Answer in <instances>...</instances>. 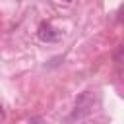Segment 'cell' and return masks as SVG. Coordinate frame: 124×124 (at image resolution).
Returning <instances> with one entry per match:
<instances>
[{"label": "cell", "instance_id": "cell-2", "mask_svg": "<svg viewBox=\"0 0 124 124\" xmlns=\"http://www.w3.org/2000/svg\"><path fill=\"white\" fill-rule=\"evenodd\" d=\"M37 37H39L43 43H54V41H58L60 33H58L56 29H52L48 23H41L39 29H37Z\"/></svg>", "mask_w": 124, "mask_h": 124}, {"label": "cell", "instance_id": "cell-3", "mask_svg": "<svg viewBox=\"0 0 124 124\" xmlns=\"http://www.w3.org/2000/svg\"><path fill=\"white\" fill-rule=\"evenodd\" d=\"M62 2H66V4H70V2H72V0H62Z\"/></svg>", "mask_w": 124, "mask_h": 124}, {"label": "cell", "instance_id": "cell-1", "mask_svg": "<svg viewBox=\"0 0 124 124\" xmlns=\"http://www.w3.org/2000/svg\"><path fill=\"white\" fill-rule=\"evenodd\" d=\"M91 107H93V95H91V91L81 93L79 99L76 101V110H74L72 118H83L87 112H91Z\"/></svg>", "mask_w": 124, "mask_h": 124}]
</instances>
